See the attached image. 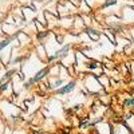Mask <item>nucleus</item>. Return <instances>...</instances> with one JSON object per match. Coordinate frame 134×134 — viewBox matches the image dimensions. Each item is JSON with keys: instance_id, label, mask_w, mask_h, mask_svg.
I'll list each match as a JSON object with an SVG mask.
<instances>
[{"instance_id": "5", "label": "nucleus", "mask_w": 134, "mask_h": 134, "mask_svg": "<svg viewBox=\"0 0 134 134\" xmlns=\"http://www.w3.org/2000/svg\"><path fill=\"white\" fill-rule=\"evenodd\" d=\"M12 40H14V38H5V39H2V40H0V51H3L5 47H8Z\"/></svg>"}, {"instance_id": "2", "label": "nucleus", "mask_w": 134, "mask_h": 134, "mask_svg": "<svg viewBox=\"0 0 134 134\" xmlns=\"http://www.w3.org/2000/svg\"><path fill=\"white\" fill-rule=\"evenodd\" d=\"M75 87H76V81H75V79H71L70 82H66L60 88L55 90V94H57V95H66V94H70L71 91L75 90Z\"/></svg>"}, {"instance_id": "9", "label": "nucleus", "mask_w": 134, "mask_h": 134, "mask_svg": "<svg viewBox=\"0 0 134 134\" xmlns=\"http://www.w3.org/2000/svg\"><path fill=\"white\" fill-rule=\"evenodd\" d=\"M38 39H43V38H46L47 36V31H38Z\"/></svg>"}, {"instance_id": "4", "label": "nucleus", "mask_w": 134, "mask_h": 134, "mask_svg": "<svg viewBox=\"0 0 134 134\" xmlns=\"http://www.w3.org/2000/svg\"><path fill=\"white\" fill-rule=\"evenodd\" d=\"M63 85H64V79H63V78H55V79H52L51 83H50V88L55 91V90H58V88H60Z\"/></svg>"}, {"instance_id": "10", "label": "nucleus", "mask_w": 134, "mask_h": 134, "mask_svg": "<svg viewBox=\"0 0 134 134\" xmlns=\"http://www.w3.org/2000/svg\"><path fill=\"white\" fill-rule=\"evenodd\" d=\"M99 67V64L98 63H91L90 66H87V69H91V70H94V69H98Z\"/></svg>"}, {"instance_id": "11", "label": "nucleus", "mask_w": 134, "mask_h": 134, "mask_svg": "<svg viewBox=\"0 0 134 134\" xmlns=\"http://www.w3.org/2000/svg\"><path fill=\"white\" fill-rule=\"evenodd\" d=\"M133 82H134V75H133Z\"/></svg>"}, {"instance_id": "8", "label": "nucleus", "mask_w": 134, "mask_h": 134, "mask_svg": "<svg viewBox=\"0 0 134 134\" xmlns=\"http://www.w3.org/2000/svg\"><path fill=\"white\" fill-rule=\"evenodd\" d=\"M9 82H5V83H2V85H0V94H2V93H4L5 90H7V88L9 87Z\"/></svg>"}, {"instance_id": "6", "label": "nucleus", "mask_w": 134, "mask_h": 134, "mask_svg": "<svg viewBox=\"0 0 134 134\" xmlns=\"http://www.w3.org/2000/svg\"><path fill=\"white\" fill-rule=\"evenodd\" d=\"M124 107L126 109L134 107V97H126V99L124 100Z\"/></svg>"}, {"instance_id": "7", "label": "nucleus", "mask_w": 134, "mask_h": 134, "mask_svg": "<svg viewBox=\"0 0 134 134\" xmlns=\"http://www.w3.org/2000/svg\"><path fill=\"white\" fill-rule=\"evenodd\" d=\"M118 3V0H105L103 2V4H102V9H106V8H109V7H113V5H115Z\"/></svg>"}, {"instance_id": "1", "label": "nucleus", "mask_w": 134, "mask_h": 134, "mask_svg": "<svg viewBox=\"0 0 134 134\" xmlns=\"http://www.w3.org/2000/svg\"><path fill=\"white\" fill-rule=\"evenodd\" d=\"M48 74H50V66H46L44 69H42V70H39L38 72L34 74V76H31L30 79L24 83V87H26V88H30L34 83H38V82H40L42 79H44V78H46Z\"/></svg>"}, {"instance_id": "12", "label": "nucleus", "mask_w": 134, "mask_h": 134, "mask_svg": "<svg viewBox=\"0 0 134 134\" xmlns=\"http://www.w3.org/2000/svg\"><path fill=\"white\" fill-rule=\"evenodd\" d=\"M82 2H85V0H82Z\"/></svg>"}, {"instance_id": "3", "label": "nucleus", "mask_w": 134, "mask_h": 134, "mask_svg": "<svg viewBox=\"0 0 134 134\" xmlns=\"http://www.w3.org/2000/svg\"><path fill=\"white\" fill-rule=\"evenodd\" d=\"M70 48H71V44H70V43H67V44H64V46H62L57 52L54 54V55H55V58H57V59H64L67 55H69Z\"/></svg>"}]
</instances>
